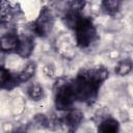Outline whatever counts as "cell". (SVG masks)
<instances>
[{
	"mask_svg": "<svg viewBox=\"0 0 133 133\" xmlns=\"http://www.w3.org/2000/svg\"><path fill=\"white\" fill-rule=\"evenodd\" d=\"M83 113L82 111L78 109H70L66 111L64 116L59 121L61 126L64 127V129L69 133H75L80 124L83 121Z\"/></svg>",
	"mask_w": 133,
	"mask_h": 133,
	"instance_id": "cell-5",
	"label": "cell"
},
{
	"mask_svg": "<svg viewBox=\"0 0 133 133\" xmlns=\"http://www.w3.org/2000/svg\"><path fill=\"white\" fill-rule=\"evenodd\" d=\"M102 9L106 15L114 16L118 12L122 2L119 0H105L102 2Z\"/></svg>",
	"mask_w": 133,
	"mask_h": 133,
	"instance_id": "cell-12",
	"label": "cell"
},
{
	"mask_svg": "<svg viewBox=\"0 0 133 133\" xmlns=\"http://www.w3.org/2000/svg\"><path fill=\"white\" fill-rule=\"evenodd\" d=\"M32 126L36 129L50 128V118L45 114H36L32 119Z\"/></svg>",
	"mask_w": 133,
	"mask_h": 133,
	"instance_id": "cell-14",
	"label": "cell"
},
{
	"mask_svg": "<svg viewBox=\"0 0 133 133\" xmlns=\"http://www.w3.org/2000/svg\"><path fill=\"white\" fill-rule=\"evenodd\" d=\"M53 26H54V17L52 11L48 7H43L32 25V29L34 33L38 36L45 37L52 31Z\"/></svg>",
	"mask_w": 133,
	"mask_h": 133,
	"instance_id": "cell-4",
	"label": "cell"
},
{
	"mask_svg": "<svg viewBox=\"0 0 133 133\" xmlns=\"http://www.w3.org/2000/svg\"><path fill=\"white\" fill-rule=\"evenodd\" d=\"M19 84L17 74H11L5 68L0 66V88L12 89Z\"/></svg>",
	"mask_w": 133,
	"mask_h": 133,
	"instance_id": "cell-7",
	"label": "cell"
},
{
	"mask_svg": "<svg viewBox=\"0 0 133 133\" xmlns=\"http://www.w3.org/2000/svg\"><path fill=\"white\" fill-rule=\"evenodd\" d=\"M19 36L14 32L5 33L0 37V50L5 53L16 52L19 45Z\"/></svg>",
	"mask_w": 133,
	"mask_h": 133,
	"instance_id": "cell-6",
	"label": "cell"
},
{
	"mask_svg": "<svg viewBox=\"0 0 133 133\" xmlns=\"http://www.w3.org/2000/svg\"><path fill=\"white\" fill-rule=\"evenodd\" d=\"M12 133H25V132H23V131H15Z\"/></svg>",
	"mask_w": 133,
	"mask_h": 133,
	"instance_id": "cell-16",
	"label": "cell"
},
{
	"mask_svg": "<svg viewBox=\"0 0 133 133\" xmlns=\"http://www.w3.org/2000/svg\"><path fill=\"white\" fill-rule=\"evenodd\" d=\"M75 96L71 85V80H58L55 84L54 104L60 111H68L73 108Z\"/></svg>",
	"mask_w": 133,
	"mask_h": 133,
	"instance_id": "cell-3",
	"label": "cell"
},
{
	"mask_svg": "<svg viewBox=\"0 0 133 133\" xmlns=\"http://www.w3.org/2000/svg\"><path fill=\"white\" fill-rule=\"evenodd\" d=\"M14 17V7L11 3L0 1V24L8 23Z\"/></svg>",
	"mask_w": 133,
	"mask_h": 133,
	"instance_id": "cell-11",
	"label": "cell"
},
{
	"mask_svg": "<svg viewBox=\"0 0 133 133\" xmlns=\"http://www.w3.org/2000/svg\"><path fill=\"white\" fill-rule=\"evenodd\" d=\"M76 44L81 49L89 48L97 41V29L89 18L83 17V19L74 28Z\"/></svg>",
	"mask_w": 133,
	"mask_h": 133,
	"instance_id": "cell-2",
	"label": "cell"
},
{
	"mask_svg": "<svg viewBox=\"0 0 133 133\" xmlns=\"http://www.w3.org/2000/svg\"><path fill=\"white\" fill-rule=\"evenodd\" d=\"M27 94L32 101H39L44 97V88L38 83H33L28 87Z\"/></svg>",
	"mask_w": 133,
	"mask_h": 133,
	"instance_id": "cell-13",
	"label": "cell"
},
{
	"mask_svg": "<svg viewBox=\"0 0 133 133\" xmlns=\"http://www.w3.org/2000/svg\"><path fill=\"white\" fill-rule=\"evenodd\" d=\"M71 85L76 101L84 102L88 105L92 104L97 97L101 86L100 83L95 81L87 73L86 70L81 71L74 80H71Z\"/></svg>",
	"mask_w": 133,
	"mask_h": 133,
	"instance_id": "cell-1",
	"label": "cell"
},
{
	"mask_svg": "<svg viewBox=\"0 0 133 133\" xmlns=\"http://www.w3.org/2000/svg\"><path fill=\"white\" fill-rule=\"evenodd\" d=\"M118 131L119 124L116 119L112 117L104 119L98 128V133H118Z\"/></svg>",
	"mask_w": 133,
	"mask_h": 133,
	"instance_id": "cell-10",
	"label": "cell"
},
{
	"mask_svg": "<svg viewBox=\"0 0 133 133\" xmlns=\"http://www.w3.org/2000/svg\"><path fill=\"white\" fill-rule=\"evenodd\" d=\"M131 71H132V62L129 59L119 61L115 68V73L119 76H126V75L130 74Z\"/></svg>",
	"mask_w": 133,
	"mask_h": 133,
	"instance_id": "cell-15",
	"label": "cell"
},
{
	"mask_svg": "<svg viewBox=\"0 0 133 133\" xmlns=\"http://www.w3.org/2000/svg\"><path fill=\"white\" fill-rule=\"evenodd\" d=\"M36 71V64L34 61H29L27 62L24 68L17 74V78L19 80V83H23V82H27L29 81L35 74Z\"/></svg>",
	"mask_w": 133,
	"mask_h": 133,
	"instance_id": "cell-9",
	"label": "cell"
},
{
	"mask_svg": "<svg viewBox=\"0 0 133 133\" xmlns=\"http://www.w3.org/2000/svg\"><path fill=\"white\" fill-rule=\"evenodd\" d=\"M33 49H34L33 39H32L31 37L25 36V37L20 38L16 53H17L19 56L23 57V58H27V57H29V56L32 54Z\"/></svg>",
	"mask_w": 133,
	"mask_h": 133,
	"instance_id": "cell-8",
	"label": "cell"
}]
</instances>
